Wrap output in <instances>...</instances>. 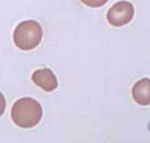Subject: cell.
Returning a JSON list of instances; mask_svg holds the SVG:
<instances>
[{
	"label": "cell",
	"mask_w": 150,
	"mask_h": 143,
	"mask_svg": "<svg viewBox=\"0 0 150 143\" xmlns=\"http://www.w3.org/2000/svg\"><path fill=\"white\" fill-rule=\"evenodd\" d=\"M86 6L92 8H98L103 6L108 2V0H80Z\"/></svg>",
	"instance_id": "obj_6"
},
{
	"label": "cell",
	"mask_w": 150,
	"mask_h": 143,
	"mask_svg": "<svg viewBox=\"0 0 150 143\" xmlns=\"http://www.w3.org/2000/svg\"><path fill=\"white\" fill-rule=\"evenodd\" d=\"M6 110V99L4 95L0 92V117L3 115Z\"/></svg>",
	"instance_id": "obj_7"
},
{
	"label": "cell",
	"mask_w": 150,
	"mask_h": 143,
	"mask_svg": "<svg viewBox=\"0 0 150 143\" xmlns=\"http://www.w3.org/2000/svg\"><path fill=\"white\" fill-rule=\"evenodd\" d=\"M135 9L128 1H120L108 10L107 19L108 23L115 27H120L129 24L134 17Z\"/></svg>",
	"instance_id": "obj_3"
},
{
	"label": "cell",
	"mask_w": 150,
	"mask_h": 143,
	"mask_svg": "<svg viewBox=\"0 0 150 143\" xmlns=\"http://www.w3.org/2000/svg\"><path fill=\"white\" fill-rule=\"evenodd\" d=\"M14 43L22 50L36 48L43 39V28L35 20H25L18 23L14 31Z\"/></svg>",
	"instance_id": "obj_2"
},
{
	"label": "cell",
	"mask_w": 150,
	"mask_h": 143,
	"mask_svg": "<svg viewBox=\"0 0 150 143\" xmlns=\"http://www.w3.org/2000/svg\"><path fill=\"white\" fill-rule=\"evenodd\" d=\"M43 117L41 104L31 97H22L11 108V119L17 126L30 129L36 126Z\"/></svg>",
	"instance_id": "obj_1"
},
{
	"label": "cell",
	"mask_w": 150,
	"mask_h": 143,
	"mask_svg": "<svg viewBox=\"0 0 150 143\" xmlns=\"http://www.w3.org/2000/svg\"><path fill=\"white\" fill-rule=\"evenodd\" d=\"M31 80L38 87L48 93L54 91L58 87V80L49 68H42L34 71Z\"/></svg>",
	"instance_id": "obj_4"
},
{
	"label": "cell",
	"mask_w": 150,
	"mask_h": 143,
	"mask_svg": "<svg viewBox=\"0 0 150 143\" xmlns=\"http://www.w3.org/2000/svg\"><path fill=\"white\" fill-rule=\"evenodd\" d=\"M134 101L141 106L150 103V82L149 78H144L135 83L132 90Z\"/></svg>",
	"instance_id": "obj_5"
}]
</instances>
